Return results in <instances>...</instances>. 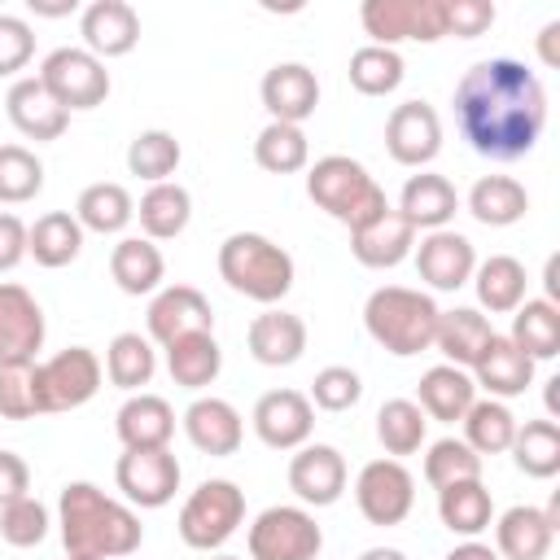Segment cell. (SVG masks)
<instances>
[{"instance_id":"cell-1","label":"cell","mask_w":560,"mask_h":560,"mask_svg":"<svg viewBox=\"0 0 560 560\" xmlns=\"http://www.w3.org/2000/svg\"><path fill=\"white\" fill-rule=\"evenodd\" d=\"M455 122L472 153L490 162H516L547 127V92L525 61L486 57L455 83Z\"/></svg>"},{"instance_id":"cell-2","label":"cell","mask_w":560,"mask_h":560,"mask_svg":"<svg viewBox=\"0 0 560 560\" xmlns=\"http://www.w3.org/2000/svg\"><path fill=\"white\" fill-rule=\"evenodd\" d=\"M57 525L66 556H92V560H118L131 556L144 538V525L131 503L109 499L92 481H70L61 486L57 499Z\"/></svg>"},{"instance_id":"cell-3","label":"cell","mask_w":560,"mask_h":560,"mask_svg":"<svg viewBox=\"0 0 560 560\" xmlns=\"http://www.w3.org/2000/svg\"><path fill=\"white\" fill-rule=\"evenodd\" d=\"M438 302L407 284H381L363 302V328L376 346H385L398 359H411L433 346L438 332Z\"/></svg>"},{"instance_id":"cell-4","label":"cell","mask_w":560,"mask_h":560,"mask_svg":"<svg viewBox=\"0 0 560 560\" xmlns=\"http://www.w3.org/2000/svg\"><path fill=\"white\" fill-rule=\"evenodd\" d=\"M306 197L332 214L337 223H346L350 232L372 223L381 210H389L385 201V188L368 175V166L359 158H346V153H328L319 162L306 166Z\"/></svg>"},{"instance_id":"cell-5","label":"cell","mask_w":560,"mask_h":560,"mask_svg":"<svg viewBox=\"0 0 560 560\" xmlns=\"http://www.w3.org/2000/svg\"><path fill=\"white\" fill-rule=\"evenodd\" d=\"M219 276L232 293L276 306L293 289V258L284 245H276L262 232H232L219 245Z\"/></svg>"},{"instance_id":"cell-6","label":"cell","mask_w":560,"mask_h":560,"mask_svg":"<svg viewBox=\"0 0 560 560\" xmlns=\"http://www.w3.org/2000/svg\"><path fill=\"white\" fill-rule=\"evenodd\" d=\"M241 521H245V490L228 477H210L184 499L175 525L192 551H219L241 529Z\"/></svg>"},{"instance_id":"cell-7","label":"cell","mask_w":560,"mask_h":560,"mask_svg":"<svg viewBox=\"0 0 560 560\" xmlns=\"http://www.w3.org/2000/svg\"><path fill=\"white\" fill-rule=\"evenodd\" d=\"M101 381H105V363L96 359V350L66 346L52 359L35 363V407H39V416L74 411L96 398Z\"/></svg>"},{"instance_id":"cell-8","label":"cell","mask_w":560,"mask_h":560,"mask_svg":"<svg viewBox=\"0 0 560 560\" xmlns=\"http://www.w3.org/2000/svg\"><path fill=\"white\" fill-rule=\"evenodd\" d=\"M324 551V529L306 508L276 503L249 525V560H315Z\"/></svg>"},{"instance_id":"cell-9","label":"cell","mask_w":560,"mask_h":560,"mask_svg":"<svg viewBox=\"0 0 560 560\" xmlns=\"http://www.w3.org/2000/svg\"><path fill=\"white\" fill-rule=\"evenodd\" d=\"M39 83L52 92V101L74 114V109H96L109 96V70L101 57L88 48H52L39 66Z\"/></svg>"},{"instance_id":"cell-10","label":"cell","mask_w":560,"mask_h":560,"mask_svg":"<svg viewBox=\"0 0 560 560\" xmlns=\"http://www.w3.org/2000/svg\"><path fill=\"white\" fill-rule=\"evenodd\" d=\"M359 22L372 35V44H381V48H394L402 39L433 44L446 35L442 0H363Z\"/></svg>"},{"instance_id":"cell-11","label":"cell","mask_w":560,"mask_h":560,"mask_svg":"<svg viewBox=\"0 0 560 560\" xmlns=\"http://www.w3.org/2000/svg\"><path fill=\"white\" fill-rule=\"evenodd\" d=\"M354 503L368 525H402L416 508V477L402 468V459H372L354 477Z\"/></svg>"},{"instance_id":"cell-12","label":"cell","mask_w":560,"mask_h":560,"mask_svg":"<svg viewBox=\"0 0 560 560\" xmlns=\"http://www.w3.org/2000/svg\"><path fill=\"white\" fill-rule=\"evenodd\" d=\"M179 477L184 472H179V459L171 455V446L122 451L114 464V481L131 508H166L179 490Z\"/></svg>"},{"instance_id":"cell-13","label":"cell","mask_w":560,"mask_h":560,"mask_svg":"<svg viewBox=\"0 0 560 560\" xmlns=\"http://www.w3.org/2000/svg\"><path fill=\"white\" fill-rule=\"evenodd\" d=\"M385 149L398 166H429L442 153V118L429 101H402L385 118Z\"/></svg>"},{"instance_id":"cell-14","label":"cell","mask_w":560,"mask_h":560,"mask_svg":"<svg viewBox=\"0 0 560 560\" xmlns=\"http://www.w3.org/2000/svg\"><path fill=\"white\" fill-rule=\"evenodd\" d=\"M254 433L262 446L271 451H298L311 442V429H315V407L302 389H267L258 402H254Z\"/></svg>"},{"instance_id":"cell-15","label":"cell","mask_w":560,"mask_h":560,"mask_svg":"<svg viewBox=\"0 0 560 560\" xmlns=\"http://www.w3.org/2000/svg\"><path fill=\"white\" fill-rule=\"evenodd\" d=\"M144 324H149V341L171 346L175 337H188V332H214V306L192 284H162L149 302Z\"/></svg>"},{"instance_id":"cell-16","label":"cell","mask_w":560,"mask_h":560,"mask_svg":"<svg viewBox=\"0 0 560 560\" xmlns=\"http://www.w3.org/2000/svg\"><path fill=\"white\" fill-rule=\"evenodd\" d=\"M44 306L31 289L0 280V363H35L44 346Z\"/></svg>"},{"instance_id":"cell-17","label":"cell","mask_w":560,"mask_h":560,"mask_svg":"<svg viewBox=\"0 0 560 560\" xmlns=\"http://www.w3.org/2000/svg\"><path fill=\"white\" fill-rule=\"evenodd\" d=\"M416 271L429 289L438 293H455L472 280L477 271V249L464 232L455 228H438V232H424L420 245H416Z\"/></svg>"},{"instance_id":"cell-18","label":"cell","mask_w":560,"mask_h":560,"mask_svg":"<svg viewBox=\"0 0 560 560\" xmlns=\"http://www.w3.org/2000/svg\"><path fill=\"white\" fill-rule=\"evenodd\" d=\"M289 490L306 508H332L346 494V459L328 442H306L289 459Z\"/></svg>"},{"instance_id":"cell-19","label":"cell","mask_w":560,"mask_h":560,"mask_svg":"<svg viewBox=\"0 0 560 560\" xmlns=\"http://www.w3.org/2000/svg\"><path fill=\"white\" fill-rule=\"evenodd\" d=\"M258 96H262L271 122H293V127H302V122L315 114V105H319V79H315V70L302 66V61H280V66H271V70L262 74Z\"/></svg>"},{"instance_id":"cell-20","label":"cell","mask_w":560,"mask_h":560,"mask_svg":"<svg viewBox=\"0 0 560 560\" xmlns=\"http://www.w3.org/2000/svg\"><path fill=\"white\" fill-rule=\"evenodd\" d=\"M79 35H83V48L101 61L127 57L140 44V13L127 0H92L79 13Z\"/></svg>"},{"instance_id":"cell-21","label":"cell","mask_w":560,"mask_h":560,"mask_svg":"<svg viewBox=\"0 0 560 560\" xmlns=\"http://www.w3.org/2000/svg\"><path fill=\"white\" fill-rule=\"evenodd\" d=\"M4 114H9V122H13L26 140H35V144H44V140H61L66 127H70V114L52 101V92L39 83V74L13 79L9 96H4Z\"/></svg>"},{"instance_id":"cell-22","label":"cell","mask_w":560,"mask_h":560,"mask_svg":"<svg viewBox=\"0 0 560 560\" xmlns=\"http://www.w3.org/2000/svg\"><path fill=\"white\" fill-rule=\"evenodd\" d=\"M468 376H472L477 389H486L490 398L508 402V398H516V394H525V389L534 385V359H529L525 350H516L512 337L494 332V337L481 346V354H477V363L468 368Z\"/></svg>"},{"instance_id":"cell-23","label":"cell","mask_w":560,"mask_h":560,"mask_svg":"<svg viewBox=\"0 0 560 560\" xmlns=\"http://www.w3.org/2000/svg\"><path fill=\"white\" fill-rule=\"evenodd\" d=\"M184 433H188V442H192L201 455L223 459V455H236V451H241V442H245V420H241V411H236L228 398L206 394V398H192V402H188V411H184Z\"/></svg>"},{"instance_id":"cell-24","label":"cell","mask_w":560,"mask_h":560,"mask_svg":"<svg viewBox=\"0 0 560 560\" xmlns=\"http://www.w3.org/2000/svg\"><path fill=\"white\" fill-rule=\"evenodd\" d=\"M245 346H249L254 363H262V368H289V363H298L302 350H306V319L293 315V311L267 306L262 315L249 319Z\"/></svg>"},{"instance_id":"cell-25","label":"cell","mask_w":560,"mask_h":560,"mask_svg":"<svg viewBox=\"0 0 560 560\" xmlns=\"http://www.w3.org/2000/svg\"><path fill=\"white\" fill-rule=\"evenodd\" d=\"M556 521L547 516V508H529L516 503L494 521V551L499 560H542L556 542Z\"/></svg>"},{"instance_id":"cell-26","label":"cell","mask_w":560,"mask_h":560,"mask_svg":"<svg viewBox=\"0 0 560 560\" xmlns=\"http://www.w3.org/2000/svg\"><path fill=\"white\" fill-rule=\"evenodd\" d=\"M114 433L122 442V451H153L166 446L175 433V407L162 394H131L118 416H114Z\"/></svg>"},{"instance_id":"cell-27","label":"cell","mask_w":560,"mask_h":560,"mask_svg":"<svg viewBox=\"0 0 560 560\" xmlns=\"http://www.w3.org/2000/svg\"><path fill=\"white\" fill-rule=\"evenodd\" d=\"M411 245H416V228H411L394 206L381 210L372 223H363V228L350 232V254H354L363 267H372V271L398 267V262L411 254Z\"/></svg>"},{"instance_id":"cell-28","label":"cell","mask_w":560,"mask_h":560,"mask_svg":"<svg viewBox=\"0 0 560 560\" xmlns=\"http://www.w3.org/2000/svg\"><path fill=\"white\" fill-rule=\"evenodd\" d=\"M394 210H398L416 232H438V228H446V223L455 219L459 192H455V184H451L446 175L420 171V175H411V179L402 184V197H398Z\"/></svg>"},{"instance_id":"cell-29","label":"cell","mask_w":560,"mask_h":560,"mask_svg":"<svg viewBox=\"0 0 560 560\" xmlns=\"http://www.w3.org/2000/svg\"><path fill=\"white\" fill-rule=\"evenodd\" d=\"M477 402V385L464 368H451V363H438L420 376L416 385V407L429 416V420H442V424H455L464 420V411Z\"/></svg>"},{"instance_id":"cell-30","label":"cell","mask_w":560,"mask_h":560,"mask_svg":"<svg viewBox=\"0 0 560 560\" xmlns=\"http://www.w3.org/2000/svg\"><path fill=\"white\" fill-rule=\"evenodd\" d=\"M136 219H140L144 241H153V245L158 241H175L192 219V192L184 184H175V179L149 184L140 206H136Z\"/></svg>"},{"instance_id":"cell-31","label":"cell","mask_w":560,"mask_h":560,"mask_svg":"<svg viewBox=\"0 0 560 560\" xmlns=\"http://www.w3.org/2000/svg\"><path fill=\"white\" fill-rule=\"evenodd\" d=\"M109 276L114 284L127 293V298H144V293H158L162 289V276H166V258L153 241L144 236H122L109 254Z\"/></svg>"},{"instance_id":"cell-32","label":"cell","mask_w":560,"mask_h":560,"mask_svg":"<svg viewBox=\"0 0 560 560\" xmlns=\"http://www.w3.org/2000/svg\"><path fill=\"white\" fill-rule=\"evenodd\" d=\"M26 254L39 267H70L83 254V228L70 210H48L26 228Z\"/></svg>"},{"instance_id":"cell-33","label":"cell","mask_w":560,"mask_h":560,"mask_svg":"<svg viewBox=\"0 0 560 560\" xmlns=\"http://www.w3.org/2000/svg\"><path fill=\"white\" fill-rule=\"evenodd\" d=\"M166 350V372L175 385L184 389H206L219 381L223 372V350L214 341V332H188V337H175Z\"/></svg>"},{"instance_id":"cell-34","label":"cell","mask_w":560,"mask_h":560,"mask_svg":"<svg viewBox=\"0 0 560 560\" xmlns=\"http://www.w3.org/2000/svg\"><path fill=\"white\" fill-rule=\"evenodd\" d=\"M490 337H494V328H490V319H486L481 311H472V306H455V311H442V315H438L433 346L446 354L451 368H464V372H468Z\"/></svg>"},{"instance_id":"cell-35","label":"cell","mask_w":560,"mask_h":560,"mask_svg":"<svg viewBox=\"0 0 560 560\" xmlns=\"http://www.w3.org/2000/svg\"><path fill=\"white\" fill-rule=\"evenodd\" d=\"M529 210V192L512 175H481L468 192V214L486 228H512Z\"/></svg>"},{"instance_id":"cell-36","label":"cell","mask_w":560,"mask_h":560,"mask_svg":"<svg viewBox=\"0 0 560 560\" xmlns=\"http://www.w3.org/2000/svg\"><path fill=\"white\" fill-rule=\"evenodd\" d=\"M74 219L83 232H96V236H118L131 219H136V201L122 184L114 179H101V184H88L74 201Z\"/></svg>"},{"instance_id":"cell-37","label":"cell","mask_w":560,"mask_h":560,"mask_svg":"<svg viewBox=\"0 0 560 560\" xmlns=\"http://www.w3.org/2000/svg\"><path fill=\"white\" fill-rule=\"evenodd\" d=\"M525 267L521 258L512 254H490L486 262H477L472 271V289H477V302L490 311V315H512L521 302H525Z\"/></svg>"},{"instance_id":"cell-38","label":"cell","mask_w":560,"mask_h":560,"mask_svg":"<svg viewBox=\"0 0 560 560\" xmlns=\"http://www.w3.org/2000/svg\"><path fill=\"white\" fill-rule=\"evenodd\" d=\"M438 516H442V525H446L451 534L477 538V534H486L490 521H494V499H490V490L481 486V477H477V481H455V486H442V490H438Z\"/></svg>"},{"instance_id":"cell-39","label":"cell","mask_w":560,"mask_h":560,"mask_svg":"<svg viewBox=\"0 0 560 560\" xmlns=\"http://www.w3.org/2000/svg\"><path fill=\"white\" fill-rule=\"evenodd\" d=\"M512 346L525 350L534 363L556 359L560 354V306H551L547 298H525L512 311Z\"/></svg>"},{"instance_id":"cell-40","label":"cell","mask_w":560,"mask_h":560,"mask_svg":"<svg viewBox=\"0 0 560 560\" xmlns=\"http://www.w3.org/2000/svg\"><path fill=\"white\" fill-rule=\"evenodd\" d=\"M158 372V350L144 332H118L109 346H105V376L109 385L127 389V394H140V385H149Z\"/></svg>"},{"instance_id":"cell-41","label":"cell","mask_w":560,"mask_h":560,"mask_svg":"<svg viewBox=\"0 0 560 560\" xmlns=\"http://www.w3.org/2000/svg\"><path fill=\"white\" fill-rule=\"evenodd\" d=\"M254 162L271 175H298L311 166V140L293 122H267L254 136Z\"/></svg>"},{"instance_id":"cell-42","label":"cell","mask_w":560,"mask_h":560,"mask_svg":"<svg viewBox=\"0 0 560 560\" xmlns=\"http://www.w3.org/2000/svg\"><path fill=\"white\" fill-rule=\"evenodd\" d=\"M508 451L525 477L547 481L560 472V424L556 420H525V424H516V438Z\"/></svg>"},{"instance_id":"cell-43","label":"cell","mask_w":560,"mask_h":560,"mask_svg":"<svg viewBox=\"0 0 560 560\" xmlns=\"http://www.w3.org/2000/svg\"><path fill=\"white\" fill-rule=\"evenodd\" d=\"M516 416L508 411V402L499 398H477L468 411H464V442L477 451V455H503L516 438Z\"/></svg>"},{"instance_id":"cell-44","label":"cell","mask_w":560,"mask_h":560,"mask_svg":"<svg viewBox=\"0 0 560 560\" xmlns=\"http://www.w3.org/2000/svg\"><path fill=\"white\" fill-rule=\"evenodd\" d=\"M346 74H350V88H354V92H363V96H389V92H398V83H402L407 66H402L398 48L363 44V48H354V52H350Z\"/></svg>"},{"instance_id":"cell-45","label":"cell","mask_w":560,"mask_h":560,"mask_svg":"<svg viewBox=\"0 0 560 560\" xmlns=\"http://www.w3.org/2000/svg\"><path fill=\"white\" fill-rule=\"evenodd\" d=\"M424 429L429 416L411 398H389L376 411V442L385 446V455H416L424 446Z\"/></svg>"},{"instance_id":"cell-46","label":"cell","mask_w":560,"mask_h":560,"mask_svg":"<svg viewBox=\"0 0 560 560\" xmlns=\"http://www.w3.org/2000/svg\"><path fill=\"white\" fill-rule=\"evenodd\" d=\"M179 158H184L179 140L171 131H162V127H149V131L131 136V144H127V171L149 179V184H166L175 175Z\"/></svg>"},{"instance_id":"cell-47","label":"cell","mask_w":560,"mask_h":560,"mask_svg":"<svg viewBox=\"0 0 560 560\" xmlns=\"http://www.w3.org/2000/svg\"><path fill=\"white\" fill-rule=\"evenodd\" d=\"M44 192V162L26 144H0V201L22 206Z\"/></svg>"},{"instance_id":"cell-48","label":"cell","mask_w":560,"mask_h":560,"mask_svg":"<svg viewBox=\"0 0 560 560\" xmlns=\"http://www.w3.org/2000/svg\"><path fill=\"white\" fill-rule=\"evenodd\" d=\"M477 477H481V455L464 438H442V442L429 446V455H424V481L433 490L455 486V481H477Z\"/></svg>"},{"instance_id":"cell-49","label":"cell","mask_w":560,"mask_h":560,"mask_svg":"<svg viewBox=\"0 0 560 560\" xmlns=\"http://www.w3.org/2000/svg\"><path fill=\"white\" fill-rule=\"evenodd\" d=\"M48 525H52V516H48V508L35 494L0 508V538L9 547H39L48 538Z\"/></svg>"},{"instance_id":"cell-50","label":"cell","mask_w":560,"mask_h":560,"mask_svg":"<svg viewBox=\"0 0 560 560\" xmlns=\"http://www.w3.org/2000/svg\"><path fill=\"white\" fill-rule=\"evenodd\" d=\"M311 407H319V411H350L359 398H363V381H359V372L354 368H341V363H332V368H319L315 372V381H311Z\"/></svg>"},{"instance_id":"cell-51","label":"cell","mask_w":560,"mask_h":560,"mask_svg":"<svg viewBox=\"0 0 560 560\" xmlns=\"http://www.w3.org/2000/svg\"><path fill=\"white\" fill-rule=\"evenodd\" d=\"M35 407V363H0V420H31Z\"/></svg>"},{"instance_id":"cell-52","label":"cell","mask_w":560,"mask_h":560,"mask_svg":"<svg viewBox=\"0 0 560 560\" xmlns=\"http://www.w3.org/2000/svg\"><path fill=\"white\" fill-rule=\"evenodd\" d=\"M31 57H35V31L22 18L0 13V79L26 70Z\"/></svg>"},{"instance_id":"cell-53","label":"cell","mask_w":560,"mask_h":560,"mask_svg":"<svg viewBox=\"0 0 560 560\" xmlns=\"http://www.w3.org/2000/svg\"><path fill=\"white\" fill-rule=\"evenodd\" d=\"M442 13H446V35H459V39L486 35L499 18L490 0H442Z\"/></svg>"},{"instance_id":"cell-54","label":"cell","mask_w":560,"mask_h":560,"mask_svg":"<svg viewBox=\"0 0 560 560\" xmlns=\"http://www.w3.org/2000/svg\"><path fill=\"white\" fill-rule=\"evenodd\" d=\"M31 494V468L18 451H0V508Z\"/></svg>"},{"instance_id":"cell-55","label":"cell","mask_w":560,"mask_h":560,"mask_svg":"<svg viewBox=\"0 0 560 560\" xmlns=\"http://www.w3.org/2000/svg\"><path fill=\"white\" fill-rule=\"evenodd\" d=\"M22 258H26V223L0 210V271H13Z\"/></svg>"},{"instance_id":"cell-56","label":"cell","mask_w":560,"mask_h":560,"mask_svg":"<svg viewBox=\"0 0 560 560\" xmlns=\"http://www.w3.org/2000/svg\"><path fill=\"white\" fill-rule=\"evenodd\" d=\"M442 560H499V551L494 547H486V542H477V538H464L459 547H451Z\"/></svg>"},{"instance_id":"cell-57","label":"cell","mask_w":560,"mask_h":560,"mask_svg":"<svg viewBox=\"0 0 560 560\" xmlns=\"http://www.w3.org/2000/svg\"><path fill=\"white\" fill-rule=\"evenodd\" d=\"M79 4L74 0H31V13L35 18H66V13H74Z\"/></svg>"},{"instance_id":"cell-58","label":"cell","mask_w":560,"mask_h":560,"mask_svg":"<svg viewBox=\"0 0 560 560\" xmlns=\"http://www.w3.org/2000/svg\"><path fill=\"white\" fill-rule=\"evenodd\" d=\"M542 284H547V302L556 306V302H560V258H556V254L547 258V271H542Z\"/></svg>"},{"instance_id":"cell-59","label":"cell","mask_w":560,"mask_h":560,"mask_svg":"<svg viewBox=\"0 0 560 560\" xmlns=\"http://www.w3.org/2000/svg\"><path fill=\"white\" fill-rule=\"evenodd\" d=\"M556 35H560V22H547L542 35H538V48H542V61L556 66Z\"/></svg>"},{"instance_id":"cell-60","label":"cell","mask_w":560,"mask_h":560,"mask_svg":"<svg viewBox=\"0 0 560 560\" xmlns=\"http://www.w3.org/2000/svg\"><path fill=\"white\" fill-rule=\"evenodd\" d=\"M359 560H407V556H402L398 547H368Z\"/></svg>"},{"instance_id":"cell-61","label":"cell","mask_w":560,"mask_h":560,"mask_svg":"<svg viewBox=\"0 0 560 560\" xmlns=\"http://www.w3.org/2000/svg\"><path fill=\"white\" fill-rule=\"evenodd\" d=\"M556 385H560V376H551V381H547V411H551V416L560 411V389H556Z\"/></svg>"},{"instance_id":"cell-62","label":"cell","mask_w":560,"mask_h":560,"mask_svg":"<svg viewBox=\"0 0 560 560\" xmlns=\"http://www.w3.org/2000/svg\"><path fill=\"white\" fill-rule=\"evenodd\" d=\"M210 560H245V556H228V551H223V556H210Z\"/></svg>"},{"instance_id":"cell-63","label":"cell","mask_w":560,"mask_h":560,"mask_svg":"<svg viewBox=\"0 0 560 560\" xmlns=\"http://www.w3.org/2000/svg\"><path fill=\"white\" fill-rule=\"evenodd\" d=\"M66 560H92V556H66Z\"/></svg>"}]
</instances>
